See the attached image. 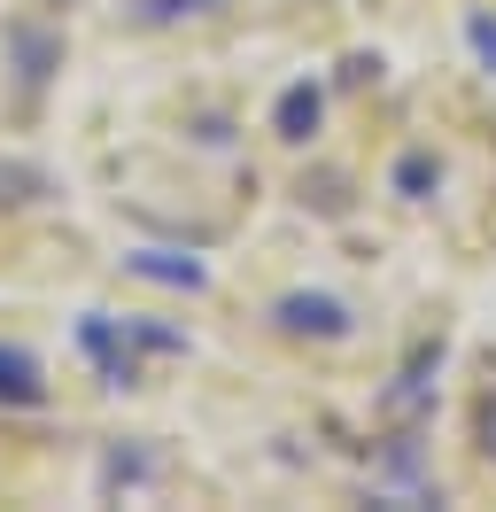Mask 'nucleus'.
<instances>
[{
  "label": "nucleus",
  "instance_id": "1",
  "mask_svg": "<svg viewBox=\"0 0 496 512\" xmlns=\"http://www.w3.org/2000/svg\"><path fill=\"white\" fill-rule=\"evenodd\" d=\"M272 334H287V342H349L357 334V311L341 303V295H326V288H287V295H272Z\"/></svg>",
  "mask_w": 496,
  "mask_h": 512
},
{
  "label": "nucleus",
  "instance_id": "2",
  "mask_svg": "<svg viewBox=\"0 0 496 512\" xmlns=\"http://www.w3.org/2000/svg\"><path fill=\"white\" fill-rule=\"evenodd\" d=\"M442 365H450V342L434 334V342H419V350L403 357V373L380 388V396H372V412L396 419V427H419V419L434 412V381H442Z\"/></svg>",
  "mask_w": 496,
  "mask_h": 512
},
{
  "label": "nucleus",
  "instance_id": "3",
  "mask_svg": "<svg viewBox=\"0 0 496 512\" xmlns=\"http://www.w3.org/2000/svg\"><path fill=\"white\" fill-rule=\"evenodd\" d=\"M78 350L101 365V381H109V388H140V350H132L124 319H109V311H86V319H78Z\"/></svg>",
  "mask_w": 496,
  "mask_h": 512
},
{
  "label": "nucleus",
  "instance_id": "4",
  "mask_svg": "<svg viewBox=\"0 0 496 512\" xmlns=\"http://www.w3.org/2000/svg\"><path fill=\"white\" fill-rule=\"evenodd\" d=\"M318 125H326V86H310V78L279 86V101H272V132H279V140H287V148H303Z\"/></svg>",
  "mask_w": 496,
  "mask_h": 512
},
{
  "label": "nucleus",
  "instance_id": "5",
  "mask_svg": "<svg viewBox=\"0 0 496 512\" xmlns=\"http://www.w3.org/2000/svg\"><path fill=\"white\" fill-rule=\"evenodd\" d=\"M0 404H8V412H39V404H47V365H39L24 342H0Z\"/></svg>",
  "mask_w": 496,
  "mask_h": 512
},
{
  "label": "nucleus",
  "instance_id": "6",
  "mask_svg": "<svg viewBox=\"0 0 496 512\" xmlns=\"http://www.w3.org/2000/svg\"><path fill=\"white\" fill-rule=\"evenodd\" d=\"M124 272H140V280H155V288H186V295L210 288V264H202V256H179V249H132Z\"/></svg>",
  "mask_w": 496,
  "mask_h": 512
},
{
  "label": "nucleus",
  "instance_id": "7",
  "mask_svg": "<svg viewBox=\"0 0 496 512\" xmlns=\"http://www.w3.org/2000/svg\"><path fill=\"white\" fill-rule=\"evenodd\" d=\"M155 481H163V458L140 450V443H117L101 458V489H109V497H117V489H155Z\"/></svg>",
  "mask_w": 496,
  "mask_h": 512
},
{
  "label": "nucleus",
  "instance_id": "8",
  "mask_svg": "<svg viewBox=\"0 0 496 512\" xmlns=\"http://www.w3.org/2000/svg\"><path fill=\"white\" fill-rule=\"evenodd\" d=\"M8 47H16V63H24V86H47L55 63H62V39L31 32V24H8Z\"/></svg>",
  "mask_w": 496,
  "mask_h": 512
},
{
  "label": "nucleus",
  "instance_id": "9",
  "mask_svg": "<svg viewBox=\"0 0 496 512\" xmlns=\"http://www.w3.org/2000/svg\"><path fill=\"white\" fill-rule=\"evenodd\" d=\"M388 187H396L403 202H427V194L442 187V156H434V148H403L396 171H388Z\"/></svg>",
  "mask_w": 496,
  "mask_h": 512
},
{
  "label": "nucleus",
  "instance_id": "10",
  "mask_svg": "<svg viewBox=\"0 0 496 512\" xmlns=\"http://www.w3.org/2000/svg\"><path fill=\"white\" fill-rule=\"evenodd\" d=\"M458 32H465V47H473V63L496 78V8H465Z\"/></svg>",
  "mask_w": 496,
  "mask_h": 512
},
{
  "label": "nucleus",
  "instance_id": "11",
  "mask_svg": "<svg viewBox=\"0 0 496 512\" xmlns=\"http://www.w3.org/2000/svg\"><path fill=\"white\" fill-rule=\"evenodd\" d=\"M39 194H47V171H39V163H0V202L24 210V202H39Z\"/></svg>",
  "mask_w": 496,
  "mask_h": 512
},
{
  "label": "nucleus",
  "instance_id": "12",
  "mask_svg": "<svg viewBox=\"0 0 496 512\" xmlns=\"http://www.w3.org/2000/svg\"><path fill=\"white\" fill-rule=\"evenodd\" d=\"M210 8H225V0H140L132 16L140 24H186V16H210Z\"/></svg>",
  "mask_w": 496,
  "mask_h": 512
},
{
  "label": "nucleus",
  "instance_id": "13",
  "mask_svg": "<svg viewBox=\"0 0 496 512\" xmlns=\"http://www.w3.org/2000/svg\"><path fill=\"white\" fill-rule=\"evenodd\" d=\"M473 427H481V458L496 466V388L481 396V412H473Z\"/></svg>",
  "mask_w": 496,
  "mask_h": 512
},
{
  "label": "nucleus",
  "instance_id": "14",
  "mask_svg": "<svg viewBox=\"0 0 496 512\" xmlns=\"http://www.w3.org/2000/svg\"><path fill=\"white\" fill-rule=\"evenodd\" d=\"M194 140H202V148H233V132L217 125V117H202V125H194Z\"/></svg>",
  "mask_w": 496,
  "mask_h": 512
}]
</instances>
